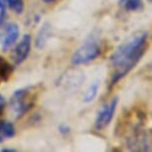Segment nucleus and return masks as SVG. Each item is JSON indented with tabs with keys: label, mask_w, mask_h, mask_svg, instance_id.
<instances>
[{
	"label": "nucleus",
	"mask_w": 152,
	"mask_h": 152,
	"mask_svg": "<svg viewBox=\"0 0 152 152\" xmlns=\"http://www.w3.org/2000/svg\"><path fill=\"white\" fill-rule=\"evenodd\" d=\"M148 47V34L146 32L135 34L122 43L110 56L113 75L110 88L127 76L140 62Z\"/></svg>",
	"instance_id": "obj_1"
},
{
	"label": "nucleus",
	"mask_w": 152,
	"mask_h": 152,
	"mask_svg": "<svg viewBox=\"0 0 152 152\" xmlns=\"http://www.w3.org/2000/svg\"><path fill=\"white\" fill-rule=\"evenodd\" d=\"M40 91L39 86H28L16 90L12 94L10 97V108L16 118H21L34 107Z\"/></svg>",
	"instance_id": "obj_2"
},
{
	"label": "nucleus",
	"mask_w": 152,
	"mask_h": 152,
	"mask_svg": "<svg viewBox=\"0 0 152 152\" xmlns=\"http://www.w3.org/2000/svg\"><path fill=\"white\" fill-rule=\"evenodd\" d=\"M102 50L99 44L93 38L87 40L75 51L72 56V64L75 66L86 65L99 57Z\"/></svg>",
	"instance_id": "obj_3"
},
{
	"label": "nucleus",
	"mask_w": 152,
	"mask_h": 152,
	"mask_svg": "<svg viewBox=\"0 0 152 152\" xmlns=\"http://www.w3.org/2000/svg\"><path fill=\"white\" fill-rule=\"evenodd\" d=\"M117 104H118V99L114 97L110 104L102 105V108L97 111L96 120H94V126L97 130L104 129L110 124L115 113Z\"/></svg>",
	"instance_id": "obj_4"
},
{
	"label": "nucleus",
	"mask_w": 152,
	"mask_h": 152,
	"mask_svg": "<svg viewBox=\"0 0 152 152\" xmlns=\"http://www.w3.org/2000/svg\"><path fill=\"white\" fill-rule=\"evenodd\" d=\"M31 43H32L31 35L26 34L23 36L21 41L16 45L12 54H11V58H12L14 65L19 66L26 61L31 51Z\"/></svg>",
	"instance_id": "obj_5"
},
{
	"label": "nucleus",
	"mask_w": 152,
	"mask_h": 152,
	"mask_svg": "<svg viewBox=\"0 0 152 152\" xmlns=\"http://www.w3.org/2000/svg\"><path fill=\"white\" fill-rule=\"evenodd\" d=\"M19 35L20 29L16 23L11 22L5 25L3 32L0 35V43H1L2 50L6 52L8 49L12 47L18 40Z\"/></svg>",
	"instance_id": "obj_6"
},
{
	"label": "nucleus",
	"mask_w": 152,
	"mask_h": 152,
	"mask_svg": "<svg viewBox=\"0 0 152 152\" xmlns=\"http://www.w3.org/2000/svg\"><path fill=\"white\" fill-rule=\"evenodd\" d=\"M15 136V127L13 123L7 120H0V143Z\"/></svg>",
	"instance_id": "obj_7"
},
{
	"label": "nucleus",
	"mask_w": 152,
	"mask_h": 152,
	"mask_svg": "<svg viewBox=\"0 0 152 152\" xmlns=\"http://www.w3.org/2000/svg\"><path fill=\"white\" fill-rule=\"evenodd\" d=\"M118 5L127 12H141L144 9L142 0H118Z\"/></svg>",
	"instance_id": "obj_8"
},
{
	"label": "nucleus",
	"mask_w": 152,
	"mask_h": 152,
	"mask_svg": "<svg viewBox=\"0 0 152 152\" xmlns=\"http://www.w3.org/2000/svg\"><path fill=\"white\" fill-rule=\"evenodd\" d=\"M14 71V67L6 59L0 56V83H6L9 81Z\"/></svg>",
	"instance_id": "obj_9"
},
{
	"label": "nucleus",
	"mask_w": 152,
	"mask_h": 152,
	"mask_svg": "<svg viewBox=\"0 0 152 152\" xmlns=\"http://www.w3.org/2000/svg\"><path fill=\"white\" fill-rule=\"evenodd\" d=\"M50 35H51V26L48 23H45V24L43 25V27L41 28V30L39 31L38 36H37V39H36L37 48L42 49L44 47Z\"/></svg>",
	"instance_id": "obj_10"
},
{
	"label": "nucleus",
	"mask_w": 152,
	"mask_h": 152,
	"mask_svg": "<svg viewBox=\"0 0 152 152\" xmlns=\"http://www.w3.org/2000/svg\"><path fill=\"white\" fill-rule=\"evenodd\" d=\"M99 83H94V84L91 85V87L88 88V90L86 93L85 96H84V102H91L93 100L96 99L97 94H99Z\"/></svg>",
	"instance_id": "obj_11"
},
{
	"label": "nucleus",
	"mask_w": 152,
	"mask_h": 152,
	"mask_svg": "<svg viewBox=\"0 0 152 152\" xmlns=\"http://www.w3.org/2000/svg\"><path fill=\"white\" fill-rule=\"evenodd\" d=\"M6 4L16 14H22L24 11V0H6Z\"/></svg>",
	"instance_id": "obj_12"
},
{
	"label": "nucleus",
	"mask_w": 152,
	"mask_h": 152,
	"mask_svg": "<svg viewBox=\"0 0 152 152\" xmlns=\"http://www.w3.org/2000/svg\"><path fill=\"white\" fill-rule=\"evenodd\" d=\"M6 0H0V27L4 26L5 20H6V15H7V11H6Z\"/></svg>",
	"instance_id": "obj_13"
},
{
	"label": "nucleus",
	"mask_w": 152,
	"mask_h": 152,
	"mask_svg": "<svg viewBox=\"0 0 152 152\" xmlns=\"http://www.w3.org/2000/svg\"><path fill=\"white\" fill-rule=\"evenodd\" d=\"M59 131L62 134H67V133L70 132V127H69V125L63 123V124H61L59 126Z\"/></svg>",
	"instance_id": "obj_14"
},
{
	"label": "nucleus",
	"mask_w": 152,
	"mask_h": 152,
	"mask_svg": "<svg viewBox=\"0 0 152 152\" xmlns=\"http://www.w3.org/2000/svg\"><path fill=\"white\" fill-rule=\"evenodd\" d=\"M5 105H6V100H5V97L0 94V115L3 113Z\"/></svg>",
	"instance_id": "obj_15"
},
{
	"label": "nucleus",
	"mask_w": 152,
	"mask_h": 152,
	"mask_svg": "<svg viewBox=\"0 0 152 152\" xmlns=\"http://www.w3.org/2000/svg\"><path fill=\"white\" fill-rule=\"evenodd\" d=\"M0 151L1 152H16L17 150L14 148H2Z\"/></svg>",
	"instance_id": "obj_16"
},
{
	"label": "nucleus",
	"mask_w": 152,
	"mask_h": 152,
	"mask_svg": "<svg viewBox=\"0 0 152 152\" xmlns=\"http://www.w3.org/2000/svg\"><path fill=\"white\" fill-rule=\"evenodd\" d=\"M41 1H43L44 3H47V4H50V3H53L55 0H41Z\"/></svg>",
	"instance_id": "obj_17"
},
{
	"label": "nucleus",
	"mask_w": 152,
	"mask_h": 152,
	"mask_svg": "<svg viewBox=\"0 0 152 152\" xmlns=\"http://www.w3.org/2000/svg\"><path fill=\"white\" fill-rule=\"evenodd\" d=\"M147 1L149 2V3H150V2H151V0H147Z\"/></svg>",
	"instance_id": "obj_18"
}]
</instances>
